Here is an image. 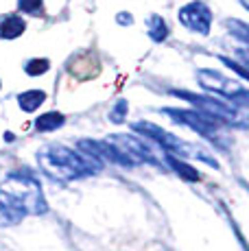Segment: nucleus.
<instances>
[{
    "label": "nucleus",
    "instance_id": "1",
    "mask_svg": "<svg viewBox=\"0 0 249 251\" xmlns=\"http://www.w3.org/2000/svg\"><path fill=\"white\" fill-rule=\"evenodd\" d=\"M42 212H46V201L42 197L40 183L26 173L9 175L7 181L0 186V214L16 223L26 214H42Z\"/></svg>",
    "mask_w": 249,
    "mask_h": 251
},
{
    "label": "nucleus",
    "instance_id": "2",
    "mask_svg": "<svg viewBox=\"0 0 249 251\" xmlns=\"http://www.w3.org/2000/svg\"><path fill=\"white\" fill-rule=\"evenodd\" d=\"M37 162L44 168V173L57 181H70L79 177H88L100 171L103 162L88 153L73 151L64 144H46L37 151Z\"/></svg>",
    "mask_w": 249,
    "mask_h": 251
},
{
    "label": "nucleus",
    "instance_id": "3",
    "mask_svg": "<svg viewBox=\"0 0 249 251\" xmlns=\"http://www.w3.org/2000/svg\"><path fill=\"white\" fill-rule=\"evenodd\" d=\"M131 127H133V131H140L142 136H147V138L155 140V142L160 144V147L164 149V151H169V153H177V155H181V157H186V155L201 157V160L208 162L210 166H217V160L208 157L203 151H199V149H195V147H190V144H186L184 140H179L177 136H173V133L164 131V129L157 127V125H153V123H133Z\"/></svg>",
    "mask_w": 249,
    "mask_h": 251
},
{
    "label": "nucleus",
    "instance_id": "4",
    "mask_svg": "<svg viewBox=\"0 0 249 251\" xmlns=\"http://www.w3.org/2000/svg\"><path fill=\"white\" fill-rule=\"evenodd\" d=\"M175 96L179 99H186L188 103H193L197 107L199 114L208 116L212 120H221V123H229V125H238V127H245V123H241L238 118H243L232 105H225L223 100H214V99H208V96H197L193 92H179V90H173Z\"/></svg>",
    "mask_w": 249,
    "mask_h": 251
},
{
    "label": "nucleus",
    "instance_id": "5",
    "mask_svg": "<svg viewBox=\"0 0 249 251\" xmlns=\"http://www.w3.org/2000/svg\"><path fill=\"white\" fill-rule=\"evenodd\" d=\"M197 76H199L201 88H205V90H210V92H217V94L227 96L229 100H234V103L243 105V107L247 105V100H249L247 90L243 88V85H238L236 81H229V79H225L223 75H219V72L205 70V68H201V70L197 72Z\"/></svg>",
    "mask_w": 249,
    "mask_h": 251
},
{
    "label": "nucleus",
    "instance_id": "6",
    "mask_svg": "<svg viewBox=\"0 0 249 251\" xmlns=\"http://www.w3.org/2000/svg\"><path fill=\"white\" fill-rule=\"evenodd\" d=\"M166 116H173L175 123H181L186 127L195 129L197 133L205 136L208 140H217V131H219V123L208 116L199 114V112H188V109H164Z\"/></svg>",
    "mask_w": 249,
    "mask_h": 251
},
{
    "label": "nucleus",
    "instance_id": "7",
    "mask_svg": "<svg viewBox=\"0 0 249 251\" xmlns=\"http://www.w3.org/2000/svg\"><path fill=\"white\" fill-rule=\"evenodd\" d=\"M179 22L199 35H208L210 24H212V13L201 0H195V2H188L186 7L179 9Z\"/></svg>",
    "mask_w": 249,
    "mask_h": 251
},
{
    "label": "nucleus",
    "instance_id": "8",
    "mask_svg": "<svg viewBox=\"0 0 249 251\" xmlns=\"http://www.w3.org/2000/svg\"><path fill=\"white\" fill-rule=\"evenodd\" d=\"M25 28H26V22L20 16L9 13V16H4L0 20V37L2 40H16V37H20L25 33Z\"/></svg>",
    "mask_w": 249,
    "mask_h": 251
},
{
    "label": "nucleus",
    "instance_id": "9",
    "mask_svg": "<svg viewBox=\"0 0 249 251\" xmlns=\"http://www.w3.org/2000/svg\"><path fill=\"white\" fill-rule=\"evenodd\" d=\"M44 100H46V94L40 90H28V92H22V94L18 96V105H20L25 112H35Z\"/></svg>",
    "mask_w": 249,
    "mask_h": 251
},
{
    "label": "nucleus",
    "instance_id": "10",
    "mask_svg": "<svg viewBox=\"0 0 249 251\" xmlns=\"http://www.w3.org/2000/svg\"><path fill=\"white\" fill-rule=\"evenodd\" d=\"M147 26H149V37L153 42H157V44H160V42H164L166 37H169V26H166V22L162 20L160 16H151Z\"/></svg>",
    "mask_w": 249,
    "mask_h": 251
},
{
    "label": "nucleus",
    "instance_id": "11",
    "mask_svg": "<svg viewBox=\"0 0 249 251\" xmlns=\"http://www.w3.org/2000/svg\"><path fill=\"white\" fill-rule=\"evenodd\" d=\"M61 125H64V116L57 114V112H49V114L40 116V118L35 120L37 131H52V129L61 127Z\"/></svg>",
    "mask_w": 249,
    "mask_h": 251
},
{
    "label": "nucleus",
    "instance_id": "12",
    "mask_svg": "<svg viewBox=\"0 0 249 251\" xmlns=\"http://www.w3.org/2000/svg\"><path fill=\"white\" fill-rule=\"evenodd\" d=\"M225 26H227L229 33H232V35H236L238 40L243 42V44H247V40H249V28H247L245 22H241V20H225Z\"/></svg>",
    "mask_w": 249,
    "mask_h": 251
},
{
    "label": "nucleus",
    "instance_id": "13",
    "mask_svg": "<svg viewBox=\"0 0 249 251\" xmlns=\"http://www.w3.org/2000/svg\"><path fill=\"white\" fill-rule=\"evenodd\" d=\"M169 164L175 168L177 173H179L181 177H186V179H190V181H195V179H199V173L195 171V168H190L188 164H184V162H179V160H175L173 155H169Z\"/></svg>",
    "mask_w": 249,
    "mask_h": 251
},
{
    "label": "nucleus",
    "instance_id": "14",
    "mask_svg": "<svg viewBox=\"0 0 249 251\" xmlns=\"http://www.w3.org/2000/svg\"><path fill=\"white\" fill-rule=\"evenodd\" d=\"M49 68H50V61H49V59H31V61H28V64L25 66L26 75H31V76L44 75V72H49Z\"/></svg>",
    "mask_w": 249,
    "mask_h": 251
},
{
    "label": "nucleus",
    "instance_id": "15",
    "mask_svg": "<svg viewBox=\"0 0 249 251\" xmlns=\"http://www.w3.org/2000/svg\"><path fill=\"white\" fill-rule=\"evenodd\" d=\"M18 7H20L22 13L40 16L42 13V0H18Z\"/></svg>",
    "mask_w": 249,
    "mask_h": 251
},
{
    "label": "nucleus",
    "instance_id": "16",
    "mask_svg": "<svg viewBox=\"0 0 249 251\" xmlns=\"http://www.w3.org/2000/svg\"><path fill=\"white\" fill-rule=\"evenodd\" d=\"M127 109H129L127 100L121 99V100H118V103L112 107V112H109V120H112V123H123L124 116H127Z\"/></svg>",
    "mask_w": 249,
    "mask_h": 251
},
{
    "label": "nucleus",
    "instance_id": "17",
    "mask_svg": "<svg viewBox=\"0 0 249 251\" xmlns=\"http://www.w3.org/2000/svg\"><path fill=\"white\" fill-rule=\"evenodd\" d=\"M219 59H221V61H223V64H227V66H229V68H234V70H236V72H238V75H241V76H243V79H247V70H245V68H243V64H236V61H232V59H229V57H219Z\"/></svg>",
    "mask_w": 249,
    "mask_h": 251
},
{
    "label": "nucleus",
    "instance_id": "18",
    "mask_svg": "<svg viewBox=\"0 0 249 251\" xmlns=\"http://www.w3.org/2000/svg\"><path fill=\"white\" fill-rule=\"evenodd\" d=\"M118 22H121V24H131L133 18L129 16V13H127V16H124V13H121V16H118Z\"/></svg>",
    "mask_w": 249,
    "mask_h": 251
}]
</instances>
